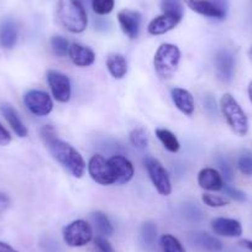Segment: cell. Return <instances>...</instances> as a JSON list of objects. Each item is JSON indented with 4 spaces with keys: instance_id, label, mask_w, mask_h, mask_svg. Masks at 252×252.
<instances>
[{
    "instance_id": "obj_1",
    "label": "cell",
    "mask_w": 252,
    "mask_h": 252,
    "mask_svg": "<svg viewBox=\"0 0 252 252\" xmlns=\"http://www.w3.org/2000/svg\"><path fill=\"white\" fill-rule=\"evenodd\" d=\"M41 139L45 142L53 158L60 162L64 168L68 169L72 176L82 178L86 173L87 164L83 157L68 142L58 139L55 127L51 125L43 126L41 129Z\"/></svg>"
},
{
    "instance_id": "obj_2",
    "label": "cell",
    "mask_w": 252,
    "mask_h": 252,
    "mask_svg": "<svg viewBox=\"0 0 252 252\" xmlns=\"http://www.w3.org/2000/svg\"><path fill=\"white\" fill-rule=\"evenodd\" d=\"M57 18L61 25L72 33L83 32L88 25V16L79 0H58Z\"/></svg>"
},
{
    "instance_id": "obj_3",
    "label": "cell",
    "mask_w": 252,
    "mask_h": 252,
    "mask_svg": "<svg viewBox=\"0 0 252 252\" xmlns=\"http://www.w3.org/2000/svg\"><path fill=\"white\" fill-rule=\"evenodd\" d=\"M220 110L235 135L242 137L249 132V119L230 93H225L220 99Z\"/></svg>"
},
{
    "instance_id": "obj_4",
    "label": "cell",
    "mask_w": 252,
    "mask_h": 252,
    "mask_svg": "<svg viewBox=\"0 0 252 252\" xmlns=\"http://www.w3.org/2000/svg\"><path fill=\"white\" fill-rule=\"evenodd\" d=\"M181 62V50L173 43H163L156 51L154 66L162 79H168L177 72Z\"/></svg>"
},
{
    "instance_id": "obj_5",
    "label": "cell",
    "mask_w": 252,
    "mask_h": 252,
    "mask_svg": "<svg viewBox=\"0 0 252 252\" xmlns=\"http://www.w3.org/2000/svg\"><path fill=\"white\" fill-rule=\"evenodd\" d=\"M63 240L71 247H82L93 240V229L86 220H74L63 229Z\"/></svg>"
},
{
    "instance_id": "obj_6",
    "label": "cell",
    "mask_w": 252,
    "mask_h": 252,
    "mask_svg": "<svg viewBox=\"0 0 252 252\" xmlns=\"http://www.w3.org/2000/svg\"><path fill=\"white\" fill-rule=\"evenodd\" d=\"M144 163L147 169V173H149L150 176V179H151L152 184L155 186L157 192L161 195L168 197L172 193V184L168 173H167L163 164H162L158 159L150 156L145 158Z\"/></svg>"
},
{
    "instance_id": "obj_7",
    "label": "cell",
    "mask_w": 252,
    "mask_h": 252,
    "mask_svg": "<svg viewBox=\"0 0 252 252\" xmlns=\"http://www.w3.org/2000/svg\"><path fill=\"white\" fill-rule=\"evenodd\" d=\"M88 173L94 182L101 186H111L116 183V178L110 163L101 155H94L88 162Z\"/></svg>"
},
{
    "instance_id": "obj_8",
    "label": "cell",
    "mask_w": 252,
    "mask_h": 252,
    "mask_svg": "<svg viewBox=\"0 0 252 252\" xmlns=\"http://www.w3.org/2000/svg\"><path fill=\"white\" fill-rule=\"evenodd\" d=\"M215 73L222 83H230L235 77L236 71V58L229 48H221L217 52L214 60Z\"/></svg>"
},
{
    "instance_id": "obj_9",
    "label": "cell",
    "mask_w": 252,
    "mask_h": 252,
    "mask_svg": "<svg viewBox=\"0 0 252 252\" xmlns=\"http://www.w3.org/2000/svg\"><path fill=\"white\" fill-rule=\"evenodd\" d=\"M24 103L31 114L36 116H47L53 109V101L46 92L32 89L24 96Z\"/></svg>"
},
{
    "instance_id": "obj_10",
    "label": "cell",
    "mask_w": 252,
    "mask_h": 252,
    "mask_svg": "<svg viewBox=\"0 0 252 252\" xmlns=\"http://www.w3.org/2000/svg\"><path fill=\"white\" fill-rule=\"evenodd\" d=\"M47 83L56 100L60 103H67L71 99V81L66 74L51 69L47 72Z\"/></svg>"
},
{
    "instance_id": "obj_11",
    "label": "cell",
    "mask_w": 252,
    "mask_h": 252,
    "mask_svg": "<svg viewBox=\"0 0 252 252\" xmlns=\"http://www.w3.org/2000/svg\"><path fill=\"white\" fill-rule=\"evenodd\" d=\"M118 20L123 32L130 38H137L140 33V26H141V14L139 11L121 10L118 14Z\"/></svg>"
},
{
    "instance_id": "obj_12",
    "label": "cell",
    "mask_w": 252,
    "mask_h": 252,
    "mask_svg": "<svg viewBox=\"0 0 252 252\" xmlns=\"http://www.w3.org/2000/svg\"><path fill=\"white\" fill-rule=\"evenodd\" d=\"M108 161L116 178V183L125 184L131 181L134 177V166L129 159L123 155H114Z\"/></svg>"
},
{
    "instance_id": "obj_13",
    "label": "cell",
    "mask_w": 252,
    "mask_h": 252,
    "mask_svg": "<svg viewBox=\"0 0 252 252\" xmlns=\"http://www.w3.org/2000/svg\"><path fill=\"white\" fill-rule=\"evenodd\" d=\"M212 229L219 236L240 237L242 235V225L239 220L230 218H215L212 220Z\"/></svg>"
},
{
    "instance_id": "obj_14",
    "label": "cell",
    "mask_w": 252,
    "mask_h": 252,
    "mask_svg": "<svg viewBox=\"0 0 252 252\" xmlns=\"http://www.w3.org/2000/svg\"><path fill=\"white\" fill-rule=\"evenodd\" d=\"M184 3L190 10L199 14V15L213 19H220V20L225 19V16H226V13L220 10L210 0H184Z\"/></svg>"
},
{
    "instance_id": "obj_15",
    "label": "cell",
    "mask_w": 252,
    "mask_h": 252,
    "mask_svg": "<svg viewBox=\"0 0 252 252\" xmlns=\"http://www.w3.org/2000/svg\"><path fill=\"white\" fill-rule=\"evenodd\" d=\"M182 18H178L176 15H171V14H162V15L157 16L147 26V31L150 35H163V33L168 32V31L173 30L179 23H181Z\"/></svg>"
},
{
    "instance_id": "obj_16",
    "label": "cell",
    "mask_w": 252,
    "mask_h": 252,
    "mask_svg": "<svg viewBox=\"0 0 252 252\" xmlns=\"http://www.w3.org/2000/svg\"><path fill=\"white\" fill-rule=\"evenodd\" d=\"M171 96L176 108L181 113H183L187 116L193 115L195 110V104L194 98H193L190 92L184 88H173L171 91Z\"/></svg>"
},
{
    "instance_id": "obj_17",
    "label": "cell",
    "mask_w": 252,
    "mask_h": 252,
    "mask_svg": "<svg viewBox=\"0 0 252 252\" xmlns=\"http://www.w3.org/2000/svg\"><path fill=\"white\" fill-rule=\"evenodd\" d=\"M68 56L77 67H89L95 62L94 51L79 43H72L69 46Z\"/></svg>"
},
{
    "instance_id": "obj_18",
    "label": "cell",
    "mask_w": 252,
    "mask_h": 252,
    "mask_svg": "<svg viewBox=\"0 0 252 252\" xmlns=\"http://www.w3.org/2000/svg\"><path fill=\"white\" fill-rule=\"evenodd\" d=\"M19 28L13 19H4L0 23V45L6 50H11L18 42Z\"/></svg>"
},
{
    "instance_id": "obj_19",
    "label": "cell",
    "mask_w": 252,
    "mask_h": 252,
    "mask_svg": "<svg viewBox=\"0 0 252 252\" xmlns=\"http://www.w3.org/2000/svg\"><path fill=\"white\" fill-rule=\"evenodd\" d=\"M198 184L200 186V188L210 190V192H217L224 187L222 177L220 176L219 172L214 168H209V167L203 168L198 173Z\"/></svg>"
},
{
    "instance_id": "obj_20",
    "label": "cell",
    "mask_w": 252,
    "mask_h": 252,
    "mask_svg": "<svg viewBox=\"0 0 252 252\" xmlns=\"http://www.w3.org/2000/svg\"><path fill=\"white\" fill-rule=\"evenodd\" d=\"M0 111L4 115L5 120L8 121V124L10 125V127L13 129V131L18 135L19 137H26L29 135V130L25 126V124L21 120L20 115L18 114V111L15 110L14 106H11L10 104H1L0 106Z\"/></svg>"
},
{
    "instance_id": "obj_21",
    "label": "cell",
    "mask_w": 252,
    "mask_h": 252,
    "mask_svg": "<svg viewBox=\"0 0 252 252\" xmlns=\"http://www.w3.org/2000/svg\"><path fill=\"white\" fill-rule=\"evenodd\" d=\"M106 68L115 79H123L127 73V62L120 53L110 55L106 60Z\"/></svg>"
},
{
    "instance_id": "obj_22",
    "label": "cell",
    "mask_w": 252,
    "mask_h": 252,
    "mask_svg": "<svg viewBox=\"0 0 252 252\" xmlns=\"http://www.w3.org/2000/svg\"><path fill=\"white\" fill-rule=\"evenodd\" d=\"M194 244L208 252H220L222 250L221 241L208 232L194 234Z\"/></svg>"
},
{
    "instance_id": "obj_23",
    "label": "cell",
    "mask_w": 252,
    "mask_h": 252,
    "mask_svg": "<svg viewBox=\"0 0 252 252\" xmlns=\"http://www.w3.org/2000/svg\"><path fill=\"white\" fill-rule=\"evenodd\" d=\"M155 132H156V136L158 137V140L162 142V145H163L167 151L172 152V154H176V152L179 151L181 145H179L178 139H177L173 132L167 129H161V127L156 129Z\"/></svg>"
},
{
    "instance_id": "obj_24",
    "label": "cell",
    "mask_w": 252,
    "mask_h": 252,
    "mask_svg": "<svg viewBox=\"0 0 252 252\" xmlns=\"http://www.w3.org/2000/svg\"><path fill=\"white\" fill-rule=\"evenodd\" d=\"M93 220L95 222V226L98 229L100 236H110L114 234V226L111 224L110 219L108 215L104 214L103 212H95L93 213Z\"/></svg>"
},
{
    "instance_id": "obj_25",
    "label": "cell",
    "mask_w": 252,
    "mask_h": 252,
    "mask_svg": "<svg viewBox=\"0 0 252 252\" xmlns=\"http://www.w3.org/2000/svg\"><path fill=\"white\" fill-rule=\"evenodd\" d=\"M141 241L146 249H152L157 239V227L155 222L146 221L141 226Z\"/></svg>"
},
{
    "instance_id": "obj_26",
    "label": "cell",
    "mask_w": 252,
    "mask_h": 252,
    "mask_svg": "<svg viewBox=\"0 0 252 252\" xmlns=\"http://www.w3.org/2000/svg\"><path fill=\"white\" fill-rule=\"evenodd\" d=\"M159 245L163 252H186L181 241L171 234L162 235L159 239Z\"/></svg>"
},
{
    "instance_id": "obj_27",
    "label": "cell",
    "mask_w": 252,
    "mask_h": 252,
    "mask_svg": "<svg viewBox=\"0 0 252 252\" xmlns=\"http://www.w3.org/2000/svg\"><path fill=\"white\" fill-rule=\"evenodd\" d=\"M130 142L134 147L139 150L146 149L149 145V135H147L146 130L142 127H136L130 132Z\"/></svg>"
},
{
    "instance_id": "obj_28",
    "label": "cell",
    "mask_w": 252,
    "mask_h": 252,
    "mask_svg": "<svg viewBox=\"0 0 252 252\" xmlns=\"http://www.w3.org/2000/svg\"><path fill=\"white\" fill-rule=\"evenodd\" d=\"M161 9L163 14H171L178 18H183V3L182 0H162Z\"/></svg>"
},
{
    "instance_id": "obj_29",
    "label": "cell",
    "mask_w": 252,
    "mask_h": 252,
    "mask_svg": "<svg viewBox=\"0 0 252 252\" xmlns=\"http://www.w3.org/2000/svg\"><path fill=\"white\" fill-rule=\"evenodd\" d=\"M51 47L58 57H66L68 55L69 43L67 38L62 37V36H53L51 38Z\"/></svg>"
},
{
    "instance_id": "obj_30",
    "label": "cell",
    "mask_w": 252,
    "mask_h": 252,
    "mask_svg": "<svg viewBox=\"0 0 252 252\" xmlns=\"http://www.w3.org/2000/svg\"><path fill=\"white\" fill-rule=\"evenodd\" d=\"M91 4L95 14H98V15H108L113 11L115 0H92Z\"/></svg>"
},
{
    "instance_id": "obj_31",
    "label": "cell",
    "mask_w": 252,
    "mask_h": 252,
    "mask_svg": "<svg viewBox=\"0 0 252 252\" xmlns=\"http://www.w3.org/2000/svg\"><path fill=\"white\" fill-rule=\"evenodd\" d=\"M202 200L205 205H208V207H210V208H222V207H226V205H229V203H230V200L226 199V198L220 197V195L209 194V193H205V194H203Z\"/></svg>"
},
{
    "instance_id": "obj_32",
    "label": "cell",
    "mask_w": 252,
    "mask_h": 252,
    "mask_svg": "<svg viewBox=\"0 0 252 252\" xmlns=\"http://www.w3.org/2000/svg\"><path fill=\"white\" fill-rule=\"evenodd\" d=\"M237 167L245 176H252V155L244 154L237 159Z\"/></svg>"
},
{
    "instance_id": "obj_33",
    "label": "cell",
    "mask_w": 252,
    "mask_h": 252,
    "mask_svg": "<svg viewBox=\"0 0 252 252\" xmlns=\"http://www.w3.org/2000/svg\"><path fill=\"white\" fill-rule=\"evenodd\" d=\"M217 162L218 164H219L220 169H221V173L222 176H224V178L226 179L227 182L232 181V178H234V172H232V167L230 166L227 159L222 158V157H218Z\"/></svg>"
},
{
    "instance_id": "obj_34",
    "label": "cell",
    "mask_w": 252,
    "mask_h": 252,
    "mask_svg": "<svg viewBox=\"0 0 252 252\" xmlns=\"http://www.w3.org/2000/svg\"><path fill=\"white\" fill-rule=\"evenodd\" d=\"M222 188H224L226 195H229L231 199L237 200V202H245L246 200V194L244 192H241V190H239L237 188H235V187L230 186V184H225Z\"/></svg>"
},
{
    "instance_id": "obj_35",
    "label": "cell",
    "mask_w": 252,
    "mask_h": 252,
    "mask_svg": "<svg viewBox=\"0 0 252 252\" xmlns=\"http://www.w3.org/2000/svg\"><path fill=\"white\" fill-rule=\"evenodd\" d=\"M94 245L98 252H115L114 247L111 246L110 242L108 241L105 236H98L94 239Z\"/></svg>"
},
{
    "instance_id": "obj_36",
    "label": "cell",
    "mask_w": 252,
    "mask_h": 252,
    "mask_svg": "<svg viewBox=\"0 0 252 252\" xmlns=\"http://www.w3.org/2000/svg\"><path fill=\"white\" fill-rule=\"evenodd\" d=\"M11 142L10 132L3 126V124L0 123V146H8Z\"/></svg>"
},
{
    "instance_id": "obj_37",
    "label": "cell",
    "mask_w": 252,
    "mask_h": 252,
    "mask_svg": "<svg viewBox=\"0 0 252 252\" xmlns=\"http://www.w3.org/2000/svg\"><path fill=\"white\" fill-rule=\"evenodd\" d=\"M184 210H186L187 217H190L193 218V219H197V217H202V212H200L199 208L195 207V205L193 204H187L186 207H184Z\"/></svg>"
},
{
    "instance_id": "obj_38",
    "label": "cell",
    "mask_w": 252,
    "mask_h": 252,
    "mask_svg": "<svg viewBox=\"0 0 252 252\" xmlns=\"http://www.w3.org/2000/svg\"><path fill=\"white\" fill-rule=\"evenodd\" d=\"M10 207V198L5 193L0 192V214H3Z\"/></svg>"
},
{
    "instance_id": "obj_39",
    "label": "cell",
    "mask_w": 252,
    "mask_h": 252,
    "mask_svg": "<svg viewBox=\"0 0 252 252\" xmlns=\"http://www.w3.org/2000/svg\"><path fill=\"white\" fill-rule=\"evenodd\" d=\"M204 104H205V109H207L208 111H209L210 114H214L217 113V103H215V100L213 98H207L204 100Z\"/></svg>"
},
{
    "instance_id": "obj_40",
    "label": "cell",
    "mask_w": 252,
    "mask_h": 252,
    "mask_svg": "<svg viewBox=\"0 0 252 252\" xmlns=\"http://www.w3.org/2000/svg\"><path fill=\"white\" fill-rule=\"evenodd\" d=\"M210 1H212L213 4H215V5H217L220 10L224 11V13H226L227 11V6H229L227 0H210Z\"/></svg>"
},
{
    "instance_id": "obj_41",
    "label": "cell",
    "mask_w": 252,
    "mask_h": 252,
    "mask_svg": "<svg viewBox=\"0 0 252 252\" xmlns=\"http://www.w3.org/2000/svg\"><path fill=\"white\" fill-rule=\"evenodd\" d=\"M0 252H19V251L14 249L13 246H10L9 244H6V242L0 241Z\"/></svg>"
},
{
    "instance_id": "obj_42",
    "label": "cell",
    "mask_w": 252,
    "mask_h": 252,
    "mask_svg": "<svg viewBox=\"0 0 252 252\" xmlns=\"http://www.w3.org/2000/svg\"><path fill=\"white\" fill-rule=\"evenodd\" d=\"M240 245L244 246L245 249L252 251V240H241V241H240Z\"/></svg>"
},
{
    "instance_id": "obj_43",
    "label": "cell",
    "mask_w": 252,
    "mask_h": 252,
    "mask_svg": "<svg viewBox=\"0 0 252 252\" xmlns=\"http://www.w3.org/2000/svg\"><path fill=\"white\" fill-rule=\"evenodd\" d=\"M247 92H249V98H250V100H251V103H252V81L250 82L249 88H247Z\"/></svg>"
},
{
    "instance_id": "obj_44",
    "label": "cell",
    "mask_w": 252,
    "mask_h": 252,
    "mask_svg": "<svg viewBox=\"0 0 252 252\" xmlns=\"http://www.w3.org/2000/svg\"><path fill=\"white\" fill-rule=\"evenodd\" d=\"M79 1H81V3L83 4V5H84V4H87V3H88L89 0H79ZM91 1H92V0H91Z\"/></svg>"
}]
</instances>
